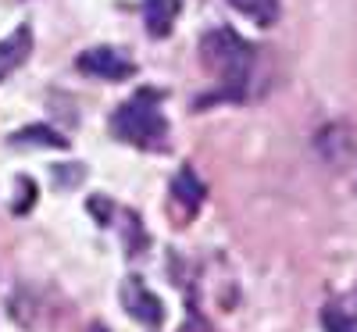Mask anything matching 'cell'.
<instances>
[{"instance_id": "cell-1", "label": "cell", "mask_w": 357, "mask_h": 332, "mask_svg": "<svg viewBox=\"0 0 357 332\" xmlns=\"http://www.w3.org/2000/svg\"><path fill=\"white\" fill-rule=\"evenodd\" d=\"M200 61L207 72H215L222 82V93L229 100H243V89L250 82L254 50L232 33V29H211L200 40Z\"/></svg>"}, {"instance_id": "cell-7", "label": "cell", "mask_w": 357, "mask_h": 332, "mask_svg": "<svg viewBox=\"0 0 357 332\" xmlns=\"http://www.w3.org/2000/svg\"><path fill=\"white\" fill-rule=\"evenodd\" d=\"M175 15H178V0H146V4H143L146 29H151L154 36H168Z\"/></svg>"}, {"instance_id": "cell-6", "label": "cell", "mask_w": 357, "mask_h": 332, "mask_svg": "<svg viewBox=\"0 0 357 332\" xmlns=\"http://www.w3.org/2000/svg\"><path fill=\"white\" fill-rule=\"evenodd\" d=\"M172 197H175L178 204H183V207L190 211V215L204 204V183L193 175V168H178V175L172 179Z\"/></svg>"}, {"instance_id": "cell-5", "label": "cell", "mask_w": 357, "mask_h": 332, "mask_svg": "<svg viewBox=\"0 0 357 332\" xmlns=\"http://www.w3.org/2000/svg\"><path fill=\"white\" fill-rule=\"evenodd\" d=\"M29 50H33V33H29V25H22L0 43V75H8L11 68H18L29 57Z\"/></svg>"}, {"instance_id": "cell-2", "label": "cell", "mask_w": 357, "mask_h": 332, "mask_svg": "<svg viewBox=\"0 0 357 332\" xmlns=\"http://www.w3.org/2000/svg\"><path fill=\"white\" fill-rule=\"evenodd\" d=\"M111 129L118 139H126L132 146H158L168 136V122L161 114V93L158 89H139L136 97H129L114 111Z\"/></svg>"}, {"instance_id": "cell-8", "label": "cell", "mask_w": 357, "mask_h": 332, "mask_svg": "<svg viewBox=\"0 0 357 332\" xmlns=\"http://www.w3.org/2000/svg\"><path fill=\"white\" fill-rule=\"evenodd\" d=\"M229 4L257 25H272L279 18V0H229Z\"/></svg>"}, {"instance_id": "cell-9", "label": "cell", "mask_w": 357, "mask_h": 332, "mask_svg": "<svg viewBox=\"0 0 357 332\" xmlns=\"http://www.w3.org/2000/svg\"><path fill=\"white\" fill-rule=\"evenodd\" d=\"M25 139H29V143H36V146H68L61 133H54V129H47V126L22 129V133L15 136V143H25Z\"/></svg>"}, {"instance_id": "cell-3", "label": "cell", "mask_w": 357, "mask_h": 332, "mask_svg": "<svg viewBox=\"0 0 357 332\" xmlns=\"http://www.w3.org/2000/svg\"><path fill=\"white\" fill-rule=\"evenodd\" d=\"M79 72L86 75H97V79H111V82H122V79H132L136 75V65L122 50L114 47H93V50H82L79 54Z\"/></svg>"}, {"instance_id": "cell-4", "label": "cell", "mask_w": 357, "mask_h": 332, "mask_svg": "<svg viewBox=\"0 0 357 332\" xmlns=\"http://www.w3.org/2000/svg\"><path fill=\"white\" fill-rule=\"evenodd\" d=\"M122 304H126V311H129L136 322L151 325V329L165 322V304H161V300L146 289L139 279H126V286H122Z\"/></svg>"}, {"instance_id": "cell-10", "label": "cell", "mask_w": 357, "mask_h": 332, "mask_svg": "<svg viewBox=\"0 0 357 332\" xmlns=\"http://www.w3.org/2000/svg\"><path fill=\"white\" fill-rule=\"evenodd\" d=\"M89 332H107V329H104V325H93V329H89Z\"/></svg>"}]
</instances>
